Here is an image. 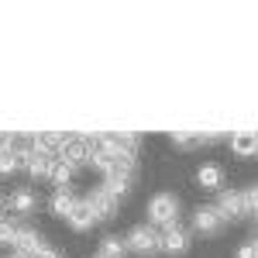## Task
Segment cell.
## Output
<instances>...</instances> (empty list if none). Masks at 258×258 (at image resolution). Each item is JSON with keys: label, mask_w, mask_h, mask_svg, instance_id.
I'll list each match as a JSON object with an SVG mask.
<instances>
[{"label": "cell", "mask_w": 258, "mask_h": 258, "mask_svg": "<svg viewBox=\"0 0 258 258\" xmlns=\"http://www.w3.org/2000/svg\"><path fill=\"white\" fill-rule=\"evenodd\" d=\"M234 258H258V241H244Z\"/></svg>", "instance_id": "cell-18"}, {"label": "cell", "mask_w": 258, "mask_h": 258, "mask_svg": "<svg viewBox=\"0 0 258 258\" xmlns=\"http://www.w3.org/2000/svg\"><path fill=\"white\" fill-rule=\"evenodd\" d=\"M66 224H69L73 231H80V234H83V231H90V227L97 224V217H93L90 203H86V200H80V203L73 207V214H69V220H66Z\"/></svg>", "instance_id": "cell-12"}, {"label": "cell", "mask_w": 258, "mask_h": 258, "mask_svg": "<svg viewBox=\"0 0 258 258\" xmlns=\"http://www.w3.org/2000/svg\"><path fill=\"white\" fill-rule=\"evenodd\" d=\"M162 251L165 255H186L189 251V231L176 224V227H165L162 231Z\"/></svg>", "instance_id": "cell-8"}, {"label": "cell", "mask_w": 258, "mask_h": 258, "mask_svg": "<svg viewBox=\"0 0 258 258\" xmlns=\"http://www.w3.org/2000/svg\"><path fill=\"white\" fill-rule=\"evenodd\" d=\"M193 231L197 234H207V238H214V234H220V227L227 224V220L220 217V210H217V203H200L197 210H193Z\"/></svg>", "instance_id": "cell-3"}, {"label": "cell", "mask_w": 258, "mask_h": 258, "mask_svg": "<svg viewBox=\"0 0 258 258\" xmlns=\"http://www.w3.org/2000/svg\"><path fill=\"white\" fill-rule=\"evenodd\" d=\"M0 217H7V197H0Z\"/></svg>", "instance_id": "cell-20"}, {"label": "cell", "mask_w": 258, "mask_h": 258, "mask_svg": "<svg viewBox=\"0 0 258 258\" xmlns=\"http://www.w3.org/2000/svg\"><path fill=\"white\" fill-rule=\"evenodd\" d=\"M217 210L224 220H238L248 214V207H244V189H220L217 193Z\"/></svg>", "instance_id": "cell-7"}, {"label": "cell", "mask_w": 258, "mask_h": 258, "mask_svg": "<svg viewBox=\"0 0 258 258\" xmlns=\"http://www.w3.org/2000/svg\"><path fill=\"white\" fill-rule=\"evenodd\" d=\"M124 255H127V241L117 238V234H107V238L100 241V248H97L93 258H124Z\"/></svg>", "instance_id": "cell-14"}, {"label": "cell", "mask_w": 258, "mask_h": 258, "mask_svg": "<svg viewBox=\"0 0 258 258\" xmlns=\"http://www.w3.org/2000/svg\"><path fill=\"white\" fill-rule=\"evenodd\" d=\"M35 258H62L59 248H52V244H41L38 251H35Z\"/></svg>", "instance_id": "cell-19"}, {"label": "cell", "mask_w": 258, "mask_h": 258, "mask_svg": "<svg viewBox=\"0 0 258 258\" xmlns=\"http://www.w3.org/2000/svg\"><path fill=\"white\" fill-rule=\"evenodd\" d=\"M41 244H45L41 231L21 220L18 231H14V241H11V251H14V255H21V258H35V251H38Z\"/></svg>", "instance_id": "cell-4"}, {"label": "cell", "mask_w": 258, "mask_h": 258, "mask_svg": "<svg viewBox=\"0 0 258 258\" xmlns=\"http://www.w3.org/2000/svg\"><path fill=\"white\" fill-rule=\"evenodd\" d=\"M251 241H258V220H255V238H251Z\"/></svg>", "instance_id": "cell-21"}, {"label": "cell", "mask_w": 258, "mask_h": 258, "mask_svg": "<svg viewBox=\"0 0 258 258\" xmlns=\"http://www.w3.org/2000/svg\"><path fill=\"white\" fill-rule=\"evenodd\" d=\"M244 207H248V214H255V220H258V182H251V186L244 189Z\"/></svg>", "instance_id": "cell-16"}, {"label": "cell", "mask_w": 258, "mask_h": 258, "mask_svg": "<svg viewBox=\"0 0 258 258\" xmlns=\"http://www.w3.org/2000/svg\"><path fill=\"white\" fill-rule=\"evenodd\" d=\"M18 169H24V148H21V145L4 148V152H0V176H14Z\"/></svg>", "instance_id": "cell-13"}, {"label": "cell", "mask_w": 258, "mask_h": 258, "mask_svg": "<svg viewBox=\"0 0 258 258\" xmlns=\"http://www.w3.org/2000/svg\"><path fill=\"white\" fill-rule=\"evenodd\" d=\"M76 203H80V200L73 197V189H55L52 200H48V210H52L59 220H69V214H73V207H76Z\"/></svg>", "instance_id": "cell-11"}, {"label": "cell", "mask_w": 258, "mask_h": 258, "mask_svg": "<svg viewBox=\"0 0 258 258\" xmlns=\"http://www.w3.org/2000/svg\"><path fill=\"white\" fill-rule=\"evenodd\" d=\"M179 197L176 193H155V197L145 203V214H148V224L152 227H159V231H165V227H176L179 224Z\"/></svg>", "instance_id": "cell-1"}, {"label": "cell", "mask_w": 258, "mask_h": 258, "mask_svg": "<svg viewBox=\"0 0 258 258\" xmlns=\"http://www.w3.org/2000/svg\"><path fill=\"white\" fill-rule=\"evenodd\" d=\"M83 200L90 203V210H93V217H97V220H110L114 214H117V203H120V200H114L107 189H103V182H100V186H93V189H90Z\"/></svg>", "instance_id": "cell-6"}, {"label": "cell", "mask_w": 258, "mask_h": 258, "mask_svg": "<svg viewBox=\"0 0 258 258\" xmlns=\"http://www.w3.org/2000/svg\"><path fill=\"white\" fill-rule=\"evenodd\" d=\"M172 145H179V148H193V145H203V138H193V135H172Z\"/></svg>", "instance_id": "cell-17"}, {"label": "cell", "mask_w": 258, "mask_h": 258, "mask_svg": "<svg viewBox=\"0 0 258 258\" xmlns=\"http://www.w3.org/2000/svg\"><path fill=\"white\" fill-rule=\"evenodd\" d=\"M231 152L238 159L258 155V131H238V135H231Z\"/></svg>", "instance_id": "cell-10"}, {"label": "cell", "mask_w": 258, "mask_h": 258, "mask_svg": "<svg viewBox=\"0 0 258 258\" xmlns=\"http://www.w3.org/2000/svg\"><path fill=\"white\" fill-rule=\"evenodd\" d=\"M73 172H76V165H69V162L55 159V165H52V182H55V189H69Z\"/></svg>", "instance_id": "cell-15"}, {"label": "cell", "mask_w": 258, "mask_h": 258, "mask_svg": "<svg viewBox=\"0 0 258 258\" xmlns=\"http://www.w3.org/2000/svg\"><path fill=\"white\" fill-rule=\"evenodd\" d=\"M124 241H127V251H135V255H141V258H152V255L162 251V231L152 227L148 220H145V224H135Z\"/></svg>", "instance_id": "cell-2"}, {"label": "cell", "mask_w": 258, "mask_h": 258, "mask_svg": "<svg viewBox=\"0 0 258 258\" xmlns=\"http://www.w3.org/2000/svg\"><path fill=\"white\" fill-rule=\"evenodd\" d=\"M197 186L200 189H210V193H220L224 189V169L217 162H203L197 169Z\"/></svg>", "instance_id": "cell-9"}, {"label": "cell", "mask_w": 258, "mask_h": 258, "mask_svg": "<svg viewBox=\"0 0 258 258\" xmlns=\"http://www.w3.org/2000/svg\"><path fill=\"white\" fill-rule=\"evenodd\" d=\"M7 210H11V217H18V220L31 217V214L38 210V193H35L31 186H18V189L7 197Z\"/></svg>", "instance_id": "cell-5"}]
</instances>
